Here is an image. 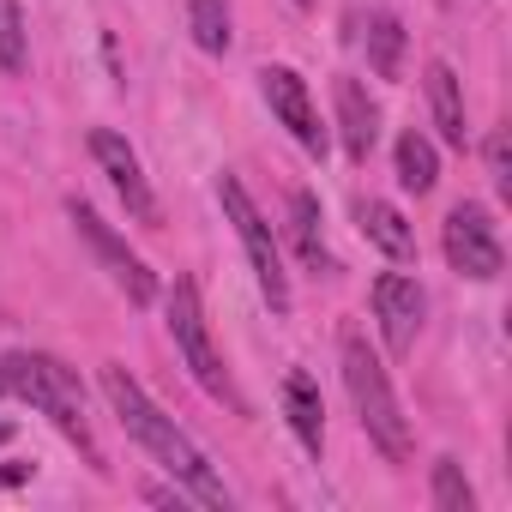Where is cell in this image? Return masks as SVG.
<instances>
[{
  "mask_svg": "<svg viewBox=\"0 0 512 512\" xmlns=\"http://www.w3.org/2000/svg\"><path fill=\"white\" fill-rule=\"evenodd\" d=\"M398 181L422 199V193H434V181H440V151H434V139L428 133H404L398 139Z\"/></svg>",
  "mask_w": 512,
  "mask_h": 512,
  "instance_id": "obj_17",
  "label": "cell"
},
{
  "mask_svg": "<svg viewBox=\"0 0 512 512\" xmlns=\"http://www.w3.org/2000/svg\"><path fill=\"white\" fill-rule=\"evenodd\" d=\"M404 55H410V37L392 13H374L368 19V67L380 79H404Z\"/></svg>",
  "mask_w": 512,
  "mask_h": 512,
  "instance_id": "obj_16",
  "label": "cell"
},
{
  "mask_svg": "<svg viewBox=\"0 0 512 512\" xmlns=\"http://www.w3.org/2000/svg\"><path fill=\"white\" fill-rule=\"evenodd\" d=\"M440 247H446V266L464 272V278H476V284H494V278L506 272V247H500V235H494V217H488V205H476V199H458V205L446 211Z\"/></svg>",
  "mask_w": 512,
  "mask_h": 512,
  "instance_id": "obj_5",
  "label": "cell"
},
{
  "mask_svg": "<svg viewBox=\"0 0 512 512\" xmlns=\"http://www.w3.org/2000/svg\"><path fill=\"white\" fill-rule=\"evenodd\" d=\"M428 109H434L440 139L464 151V139H470V127H464V85H458V73L446 61H428Z\"/></svg>",
  "mask_w": 512,
  "mask_h": 512,
  "instance_id": "obj_13",
  "label": "cell"
},
{
  "mask_svg": "<svg viewBox=\"0 0 512 512\" xmlns=\"http://www.w3.org/2000/svg\"><path fill=\"white\" fill-rule=\"evenodd\" d=\"M0 67H7L13 79L31 67V43H25V13H19V0H0Z\"/></svg>",
  "mask_w": 512,
  "mask_h": 512,
  "instance_id": "obj_19",
  "label": "cell"
},
{
  "mask_svg": "<svg viewBox=\"0 0 512 512\" xmlns=\"http://www.w3.org/2000/svg\"><path fill=\"white\" fill-rule=\"evenodd\" d=\"M91 157H97V169L115 181V193L127 199V211H133L139 223H157V199H151V187H145V169H139L133 145H127L121 133L97 127V133H91Z\"/></svg>",
  "mask_w": 512,
  "mask_h": 512,
  "instance_id": "obj_10",
  "label": "cell"
},
{
  "mask_svg": "<svg viewBox=\"0 0 512 512\" xmlns=\"http://www.w3.org/2000/svg\"><path fill=\"white\" fill-rule=\"evenodd\" d=\"M217 199H223V217L235 223L241 247H247V266H253V278H260V296L272 302V314H284V308H290V272H284V253H278L272 223L260 217V205L247 199V187H241L235 175L217 181Z\"/></svg>",
  "mask_w": 512,
  "mask_h": 512,
  "instance_id": "obj_4",
  "label": "cell"
},
{
  "mask_svg": "<svg viewBox=\"0 0 512 512\" xmlns=\"http://www.w3.org/2000/svg\"><path fill=\"white\" fill-rule=\"evenodd\" d=\"M19 482H31V464H0V488H19Z\"/></svg>",
  "mask_w": 512,
  "mask_h": 512,
  "instance_id": "obj_22",
  "label": "cell"
},
{
  "mask_svg": "<svg viewBox=\"0 0 512 512\" xmlns=\"http://www.w3.org/2000/svg\"><path fill=\"white\" fill-rule=\"evenodd\" d=\"M356 223H362V235L386 253V260H410V253H416V229L404 223L398 205H386V199H362V205H356Z\"/></svg>",
  "mask_w": 512,
  "mask_h": 512,
  "instance_id": "obj_14",
  "label": "cell"
},
{
  "mask_svg": "<svg viewBox=\"0 0 512 512\" xmlns=\"http://www.w3.org/2000/svg\"><path fill=\"white\" fill-rule=\"evenodd\" d=\"M187 31L205 55H223L229 49V0H193L187 7Z\"/></svg>",
  "mask_w": 512,
  "mask_h": 512,
  "instance_id": "obj_18",
  "label": "cell"
},
{
  "mask_svg": "<svg viewBox=\"0 0 512 512\" xmlns=\"http://www.w3.org/2000/svg\"><path fill=\"white\" fill-rule=\"evenodd\" d=\"M67 217L79 223V235L91 241V253H97V260L109 266V278L127 290V302H139V308H145V302H157V278H151V266L139 260V253H127V241H121V235H115V229H109V223H103L91 205L67 199Z\"/></svg>",
  "mask_w": 512,
  "mask_h": 512,
  "instance_id": "obj_7",
  "label": "cell"
},
{
  "mask_svg": "<svg viewBox=\"0 0 512 512\" xmlns=\"http://www.w3.org/2000/svg\"><path fill=\"white\" fill-rule=\"evenodd\" d=\"M284 410H290L296 440L320 458V446H326V404H320V386H314L308 368H290V374H284Z\"/></svg>",
  "mask_w": 512,
  "mask_h": 512,
  "instance_id": "obj_12",
  "label": "cell"
},
{
  "mask_svg": "<svg viewBox=\"0 0 512 512\" xmlns=\"http://www.w3.org/2000/svg\"><path fill=\"white\" fill-rule=\"evenodd\" d=\"M169 332H175V350L193 368V380L211 398H229V374H223V356L211 350V332H205V308H199V284L193 278H175V290H169Z\"/></svg>",
  "mask_w": 512,
  "mask_h": 512,
  "instance_id": "obj_6",
  "label": "cell"
},
{
  "mask_svg": "<svg viewBox=\"0 0 512 512\" xmlns=\"http://www.w3.org/2000/svg\"><path fill=\"white\" fill-rule=\"evenodd\" d=\"M434 506H440V512H476V494H470L458 458H440V464H434Z\"/></svg>",
  "mask_w": 512,
  "mask_h": 512,
  "instance_id": "obj_20",
  "label": "cell"
},
{
  "mask_svg": "<svg viewBox=\"0 0 512 512\" xmlns=\"http://www.w3.org/2000/svg\"><path fill=\"white\" fill-rule=\"evenodd\" d=\"M290 235H296V253L308 272H332V253H326V235H320V199L308 187L290 193Z\"/></svg>",
  "mask_w": 512,
  "mask_h": 512,
  "instance_id": "obj_15",
  "label": "cell"
},
{
  "mask_svg": "<svg viewBox=\"0 0 512 512\" xmlns=\"http://www.w3.org/2000/svg\"><path fill=\"white\" fill-rule=\"evenodd\" d=\"M296 7H314V0H296Z\"/></svg>",
  "mask_w": 512,
  "mask_h": 512,
  "instance_id": "obj_24",
  "label": "cell"
},
{
  "mask_svg": "<svg viewBox=\"0 0 512 512\" xmlns=\"http://www.w3.org/2000/svg\"><path fill=\"white\" fill-rule=\"evenodd\" d=\"M7 440H13V422H0V446H7Z\"/></svg>",
  "mask_w": 512,
  "mask_h": 512,
  "instance_id": "obj_23",
  "label": "cell"
},
{
  "mask_svg": "<svg viewBox=\"0 0 512 512\" xmlns=\"http://www.w3.org/2000/svg\"><path fill=\"white\" fill-rule=\"evenodd\" d=\"M260 91H266L272 115L296 133V145L314 151V157H326V127H320V109H314L302 73H296V67H266V73H260Z\"/></svg>",
  "mask_w": 512,
  "mask_h": 512,
  "instance_id": "obj_8",
  "label": "cell"
},
{
  "mask_svg": "<svg viewBox=\"0 0 512 512\" xmlns=\"http://www.w3.org/2000/svg\"><path fill=\"white\" fill-rule=\"evenodd\" d=\"M422 284L404 278V272H380L374 278V320L386 332V350L392 356H410L416 350V332H422Z\"/></svg>",
  "mask_w": 512,
  "mask_h": 512,
  "instance_id": "obj_9",
  "label": "cell"
},
{
  "mask_svg": "<svg viewBox=\"0 0 512 512\" xmlns=\"http://www.w3.org/2000/svg\"><path fill=\"white\" fill-rule=\"evenodd\" d=\"M103 392H109V404H115V416H121V428L193 494V500H205V506H229V488H223V476L205 464V452L175 428V416H163L151 398H145V386L121 368V362H109L103 368Z\"/></svg>",
  "mask_w": 512,
  "mask_h": 512,
  "instance_id": "obj_1",
  "label": "cell"
},
{
  "mask_svg": "<svg viewBox=\"0 0 512 512\" xmlns=\"http://www.w3.org/2000/svg\"><path fill=\"white\" fill-rule=\"evenodd\" d=\"M488 175H494V187H512V163H506V133H488Z\"/></svg>",
  "mask_w": 512,
  "mask_h": 512,
  "instance_id": "obj_21",
  "label": "cell"
},
{
  "mask_svg": "<svg viewBox=\"0 0 512 512\" xmlns=\"http://www.w3.org/2000/svg\"><path fill=\"white\" fill-rule=\"evenodd\" d=\"M0 392H13V398L37 404V410L91 458V470H109V464H103V446H97V434H91V422H85V386H79V374H73L67 362L13 350L7 362H0Z\"/></svg>",
  "mask_w": 512,
  "mask_h": 512,
  "instance_id": "obj_2",
  "label": "cell"
},
{
  "mask_svg": "<svg viewBox=\"0 0 512 512\" xmlns=\"http://www.w3.org/2000/svg\"><path fill=\"white\" fill-rule=\"evenodd\" d=\"M338 350H344V386H350V404H356L368 440H374L392 464H404V458H410V422H404V410H398V398H392V380H386L380 356L368 350V338H362L356 326H344Z\"/></svg>",
  "mask_w": 512,
  "mask_h": 512,
  "instance_id": "obj_3",
  "label": "cell"
},
{
  "mask_svg": "<svg viewBox=\"0 0 512 512\" xmlns=\"http://www.w3.org/2000/svg\"><path fill=\"white\" fill-rule=\"evenodd\" d=\"M332 97H338V133H344L350 163H368V151H374V139H380V109H374V97H368L356 79H338Z\"/></svg>",
  "mask_w": 512,
  "mask_h": 512,
  "instance_id": "obj_11",
  "label": "cell"
}]
</instances>
